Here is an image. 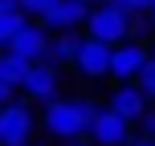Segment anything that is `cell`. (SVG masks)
Instances as JSON below:
<instances>
[{
  "label": "cell",
  "mask_w": 155,
  "mask_h": 146,
  "mask_svg": "<svg viewBox=\"0 0 155 146\" xmlns=\"http://www.w3.org/2000/svg\"><path fill=\"white\" fill-rule=\"evenodd\" d=\"M94 118H98V106H94L90 98H57L45 106V114H41V126H45L49 138L57 142H82L90 138V126Z\"/></svg>",
  "instance_id": "cell-1"
},
{
  "label": "cell",
  "mask_w": 155,
  "mask_h": 146,
  "mask_svg": "<svg viewBox=\"0 0 155 146\" xmlns=\"http://www.w3.org/2000/svg\"><path fill=\"white\" fill-rule=\"evenodd\" d=\"M82 29H86V41H98V45L114 49L123 41H131V16L118 12L114 4H94Z\"/></svg>",
  "instance_id": "cell-2"
},
{
  "label": "cell",
  "mask_w": 155,
  "mask_h": 146,
  "mask_svg": "<svg viewBox=\"0 0 155 146\" xmlns=\"http://www.w3.org/2000/svg\"><path fill=\"white\" fill-rule=\"evenodd\" d=\"M147 53H151L147 41H123V45H114L110 49V77L118 85H131L139 77V69L147 65Z\"/></svg>",
  "instance_id": "cell-3"
},
{
  "label": "cell",
  "mask_w": 155,
  "mask_h": 146,
  "mask_svg": "<svg viewBox=\"0 0 155 146\" xmlns=\"http://www.w3.org/2000/svg\"><path fill=\"white\" fill-rule=\"evenodd\" d=\"M33 126H37V118H33L29 101L4 106V110H0V146H29Z\"/></svg>",
  "instance_id": "cell-4"
},
{
  "label": "cell",
  "mask_w": 155,
  "mask_h": 146,
  "mask_svg": "<svg viewBox=\"0 0 155 146\" xmlns=\"http://www.w3.org/2000/svg\"><path fill=\"white\" fill-rule=\"evenodd\" d=\"M49 41H53V37L45 33V24H41V20H25V29L12 37V45H8V49H12L16 57H25L29 65H37V61H45Z\"/></svg>",
  "instance_id": "cell-5"
},
{
  "label": "cell",
  "mask_w": 155,
  "mask_h": 146,
  "mask_svg": "<svg viewBox=\"0 0 155 146\" xmlns=\"http://www.w3.org/2000/svg\"><path fill=\"white\" fill-rule=\"evenodd\" d=\"M90 0H57L53 12L45 16V33H53V37H61V33H74L78 24H86V16H90Z\"/></svg>",
  "instance_id": "cell-6"
},
{
  "label": "cell",
  "mask_w": 155,
  "mask_h": 146,
  "mask_svg": "<svg viewBox=\"0 0 155 146\" xmlns=\"http://www.w3.org/2000/svg\"><path fill=\"white\" fill-rule=\"evenodd\" d=\"M127 142H131V122L110 110H98L90 126V146H127Z\"/></svg>",
  "instance_id": "cell-7"
},
{
  "label": "cell",
  "mask_w": 155,
  "mask_h": 146,
  "mask_svg": "<svg viewBox=\"0 0 155 146\" xmlns=\"http://www.w3.org/2000/svg\"><path fill=\"white\" fill-rule=\"evenodd\" d=\"M21 93L29 101H41V106H49V101H57V69L45 61H37L29 69V77L21 81Z\"/></svg>",
  "instance_id": "cell-8"
},
{
  "label": "cell",
  "mask_w": 155,
  "mask_h": 146,
  "mask_svg": "<svg viewBox=\"0 0 155 146\" xmlns=\"http://www.w3.org/2000/svg\"><path fill=\"white\" fill-rule=\"evenodd\" d=\"M74 69L86 77V81H98V77H110V49L98 45V41H82V53H78Z\"/></svg>",
  "instance_id": "cell-9"
},
{
  "label": "cell",
  "mask_w": 155,
  "mask_h": 146,
  "mask_svg": "<svg viewBox=\"0 0 155 146\" xmlns=\"http://www.w3.org/2000/svg\"><path fill=\"white\" fill-rule=\"evenodd\" d=\"M110 114H118V118H127V122H139L143 114H147V98L139 93V85H114V93H110Z\"/></svg>",
  "instance_id": "cell-10"
},
{
  "label": "cell",
  "mask_w": 155,
  "mask_h": 146,
  "mask_svg": "<svg viewBox=\"0 0 155 146\" xmlns=\"http://www.w3.org/2000/svg\"><path fill=\"white\" fill-rule=\"evenodd\" d=\"M82 41L78 33H61V37L49 41V53H45V65H53V69H61V65H74L78 53H82Z\"/></svg>",
  "instance_id": "cell-11"
},
{
  "label": "cell",
  "mask_w": 155,
  "mask_h": 146,
  "mask_svg": "<svg viewBox=\"0 0 155 146\" xmlns=\"http://www.w3.org/2000/svg\"><path fill=\"white\" fill-rule=\"evenodd\" d=\"M29 69H33V65L25 61V57H16L12 49H4V53H0V81H4V85L21 89V81L29 77Z\"/></svg>",
  "instance_id": "cell-12"
},
{
  "label": "cell",
  "mask_w": 155,
  "mask_h": 146,
  "mask_svg": "<svg viewBox=\"0 0 155 146\" xmlns=\"http://www.w3.org/2000/svg\"><path fill=\"white\" fill-rule=\"evenodd\" d=\"M25 20H29V16H25L21 8H12V12H0V53L12 45V37L25 29Z\"/></svg>",
  "instance_id": "cell-13"
},
{
  "label": "cell",
  "mask_w": 155,
  "mask_h": 146,
  "mask_svg": "<svg viewBox=\"0 0 155 146\" xmlns=\"http://www.w3.org/2000/svg\"><path fill=\"white\" fill-rule=\"evenodd\" d=\"M135 85H139V93L147 101H155V45H151V53H147V65H143L139 77H135Z\"/></svg>",
  "instance_id": "cell-14"
},
{
  "label": "cell",
  "mask_w": 155,
  "mask_h": 146,
  "mask_svg": "<svg viewBox=\"0 0 155 146\" xmlns=\"http://www.w3.org/2000/svg\"><path fill=\"white\" fill-rule=\"evenodd\" d=\"M53 4L57 0H16V8H21L29 20H45V16L53 12Z\"/></svg>",
  "instance_id": "cell-15"
},
{
  "label": "cell",
  "mask_w": 155,
  "mask_h": 146,
  "mask_svg": "<svg viewBox=\"0 0 155 146\" xmlns=\"http://www.w3.org/2000/svg\"><path fill=\"white\" fill-rule=\"evenodd\" d=\"M147 33H155V29H151V16H147V12L131 16V41H143Z\"/></svg>",
  "instance_id": "cell-16"
},
{
  "label": "cell",
  "mask_w": 155,
  "mask_h": 146,
  "mask_svg": "<svg viewBox=\"0 0 155 146\" xmlns=\"http://www.w3.org/2000/svg\"><path fill=\"white\" fill-rule=\"evenodd\" d=\"M139 134H147V138H155V106H147V114L139 118Z\"/></svg>",
  "instance_id": "cell-17"
},
{
  "label": "cell",
  "mask_w": 155,
  "mask_h": 146,
  "mask_svg": "<svg viewBox=\"0 0 155 146\" xmlns=\"http://www.w3.org/2000/svg\"><path fill=\"white\" fill-rule=\"evenodd\" d=\"M155 8V0H127V12L131 16H139V12H151Z\"/></svg>",
  "instance_id": "cell-18"
},
{
  "label": "cell",
  "mask_w": 155,
  "mask_h": 146,
  "mask_svg": "<svg viewBox=\"0 0 155 146\" xmlns=\"http://www.w3.org/2000/svg\"><path fill=\"white\" fill-rule=\"evenodd\" d=\"M127 146H155V138H147V134H135V138L127 142Z\"/></svg>",
  "instance_id": "cell-19"
},
{
  "label": "cell",
  "mask_w": 155,
  "mask_h": 146,
  "mask_svg": "<svg viewBox=\"0 0 155 146\" xmlns=\"http://www.w3.org/2000/svg\"><path fill=\"white\" fill-rule=\"evenodd\" d=\"M70 146H90V138H82V142H70Z\"/></svg>",
  "instance_id": "cell-20"
},
{
  "label": "cell",
  "mask_w": 155,
  "mask_h": 146,
  "mask_svg": "<svg viewBox=\"0 0 155 146\" xmlns=\"http://www.w3.org/2000/svg\"><path fill=\"white\" fill-rule=\"evenodd\" d=\"M147 16H151V29H155V8H151V12H147Z\"/></svg>",
  "instance_id": "cell-21"
},
{
  "label": "cell",
  "mask_w": 155,
  "mask_h": 146,
  "mask_svg": "<svg viewBox=\"0 0 155 146\" xmlns=\"http://www.w3.org/2000/svg\"><path fill=\"white\" fill-rule=\"evenodd\" d=\"M90 4H106V0H90Z\"/></svg>",
  "instance_id": "cell-22"
},
{
  "label": "cell",
  "mask_w": 155,
  "mask_h": 146,
  "mask_svg": "<svg viewBox=\"0 0 155 146\" xmlns=\"http://www.w3.org/2000/svg\"><path fill=\"white\" fill-rule=\"evenodd\" d=\"M29 146H37V142H29Z\"/></svg>",
  "instance_id": "cell-23"
}]
</instances>
